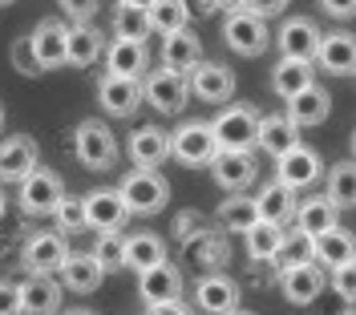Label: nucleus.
Returning <instances> with one entry per match:
<instances>
[{"instance_id": "obj_27", "label": "nucleus", "mask_w": 356, "mask_h": 315, "mask_svg": "<svg viewBox=\"0 0 356 315\" xmlns=\"http://www.w3.org/2000/svg\"><path fill=\"white\" fill-rule=\"evenodd\" d=\"M162 61H166V69H178V73L195 69L202 61L199 37H195L191 28H175V33H166V41H162Z\"/></svg>"}, {"instance_id": "obj_32", "label": "nucleus", "mask_w": 356, "mask_h": 315, "mask_svg": "<svg viewBox=\"0 0 356 315\" xmlns=\"http://www.w3.org/2000/svg\"><path fill=\"white\" fill-rule=\"evenodd\" d=\"M162 259H166V247H162V239H158V235L138 230V235L126 239V267L146 271V267H154V263H162Z\"/></svg>"}, {"instance_id": "obj_17", "label": "nucleus", "mask_w": 356, "mask_h": 315, "mask_svg": "<svg viewBox=\"0 0 356 315\" xmlns=\"http://www.w3.org/2000/svg\"><path fill=\"white\" fill-rule=\"evenodd\" d=\"M65 255H69V247L61 235H33L24 243V267L37 271V275H53V271H61Z\"/></svg>"}, {"instance_id": "obj_48", "label": "nucleus", "mask_w": 356, "mask_h": 315, "mask_svg": "<svg viewBox=\"0 0 356 315\" xmlns=\"http://www.w3.org/2000/svg\"><path fill=\"white\" fill-rule=\"evenodd\" d=\"M150 315H195L186 303H178V299H170V303H150Z\"/></svg>"}, {"instance_id": "obj_5", "label": "nucleus", "mask_w": 356, "mask_h": 315, "mask_svg": "<svg viewBox=\"0 0 356 315\" xmlns=\"http://www.w3.org/2000/svg\"><path fill=\"white\" fill-rule=\"evenodd\" d=\"M142 97H146L158 113H182V110H186V97H191L186 73H178V69L150 73V77H146V85H142Z\"/></svg>"}, {"instance_id": "obj_9", "label": "nucleus", "mask_w": 356, "mask_h": 315, "mask_svg": "<svg viewBox=\"0 0 356 315\" xmlns=\"http://www.w3.org/2000/svg\"><path fill=\"white\" fill-rule=\"evenodd\" d=\"M275 170H280V182L284 186H291V190H300V186H312V182L320 178V154L316 150H308V146H291V150H284V154L275 158Z\"/></svg>"}, {"instance_id": "obj_52", "label": "nucleus", "mask_w": 356, "mask_h": 315, "mask_svg": "<svg viewBox=\"0 0 356 315\" xmlns=\"http://www.w3.org/2000/svg\"><path fill=\"white\" fill-rule=\"evenodd\" d=\"M215 4H222V8H239V0H215Z\"/></svg>"}, {"instance_id": "obj_26", "label": "nucleus", "mask_w": 356, "mask_h": 315, "mask_svg": "<svg viewBox=\"0 0 356 315\" xmlns=\"http://www.w3.org/2000/svg\"><path fill=\"white\" fill-rule=\"evenodd\" d=\"M130 158L134 166H162L170 158V134H162L158 126H142L130 134Z\"/></svg>"}, {"instance_id": "obj_7", "label": "nucleus", "mask_w": 356, "mask_h": 315, "mask_svg": "<svg viewBox=\"0 0 356 315\" xmlns=\"http://www.w3.org/2000/svg\"><path fill=\"white\" fill-rule=\"evenodd\" d=\"M215 150H219V142L211 134V126H202V121H186L178 134H170V154L186 166H207Z\"/></svg>"}, {"instance_id": "obj_22", "label": "nucleus", "mask_w": 356, "mask_h": 315, "mask_svg": "<svg viewBox=\"0 0 356 315\" xmlns=\"http://www.w3.org/2000/svg\"><path fill=\"white\" fill-rule=\"evenodd\" d=\"M97 97H102V105L106 113H118V117H126V113L138 110V101H142V81L138 77H106L102 85H97Z\"/></svg>"}, {"instance_id": "obj_19", "label": "nucleus", "mask_w": 356, "mask_h": 315, "mask_svg": "<svg viewBox=\"0 0 356 315\" xmlns=\"http://www.w3.org/2000/svg\"><path fill=\"white\" fill-rule=\"evenodd\" d=\"M316 61L328 69V73H336V77H348L356 69V41L348 37V33H320V45H316Z\"/></svg>"}, {"instance_id": "obj_43", "label": "nucleus", "mask_w": 356, "mask_h": 315, "mask_svg": "<svg viewBox=\"0 0 356 315\" xmlns=\"http://www.w3.org/2000/svg\"><path fill=\"white\" fill-rule=\"evenodd\" d=\"M239 8H247V12H255V17L271 21V17H280V12L288 8V0H239Z\"/></svg>"}, {"instance_id": "obj_15", "label": "nucleus", "mask_w": 356, "mask_h": 315, "mask_svg": "<svg viewBox=\"0 0 356 315\" xmlns=\"http://www.w3.org/2000/svg\"><path fill=\"white\" fill-rule=\"evenodd\" d=\"M284 295H288L291 303H300V307H308L316 295L328 287V275L316 267V263H296V267H284Z\"/></svg>"}, {"instance_id": "obj_45", "label": "nucleus", "mask_w": 356, "mask_h": 315, "mask_svg": "<svg viewBox=\"0 0 356 315\" xmlns=\"http://www.w3.org/2000/svg\"><path fill=\"white\" fill-rule=\"evenodd\" d=\"M0 315H21V291L8 279H0Z\"/></svg>"}, {"instance_id": "obj_44", "label": "nucleus", "mask_w": 356, "mask_h": 315, "mask_svg": "<svg viewBox=\"0 0 356 315\" xmlns=\"http://www.w3.org/2000/svg\"><path fill=\"white\" fill-rule=\"evenodd\" d=\"M332 287L340 299H353L356 295V275H353V263H344V267H332Z\"/></svg>"}, {"instance_id": "obj_47", "label": "nucleus", "mask_w": 356, "mask_h": 315, "mask_svg": "<svg viewBox=\"0 0 356 315\" xmlns=\"http://www.w3.org/2000/svg\"><path fill=\"white\" fill-rule=\"evenodd\" d=\"M320 8L328 12V17H353V8H356V0H320Z\"/></svg>"}, {"instance_id": "obj_4", "label": "nucleus", "mask_w": 356, "mask_h": 315, "mask_svg": "<svg viewBox=\"0 0 356 315\" xmlns=\"http://www.w3.org/2000/svg\"><path fill=\"white\" fill-rule=\"evenodd\" d=\"M21 210L24 214H53V206L61 203V194H65V182L57 178L53 170H44V166H33L21 182Z\"/></svg>"}, {"instance_id": "obj_50", "label": "nucleus", "mask_w": 356, "mask_h": 315, "mask_svg": "<svg viewBox=\"0 0 356 315\" xmlns=\"http://www.w3.org/2000/svg\"><path fill=\"white\" fill-rule=\"evenodd\" d=\"M65 315H97V312H89V307H73V312H65Z\"/></svg>"}, {"instance_id": "obj_16", "label": "nucleus", "mask_w": 356, "mask_h": 315, "mask_svg": "<svg viewBox=\"0 0 356 315\" xmlns=\"http://www.w3.org/2000/svg\"><path fill=\"white\" fill-rule=\"evenodd\" d=\"M65 24L61 21H41L33 28V37H29V45H33V57H37V65L41 69H57L65 65Z\"/></svg>"}, {"instance_id": "obj_24", "label": "nucleus", "mask_w": 356, "mask_h": 315, "mask_svg": "<svg viewBox=\"0 0 356 315\" xmlns=\"http://www.w3.org/2000/svg\"><path fill=\"white\" fill-rule=\"evenodd\" d=\"M316 45H320V28H316L308 17H291V21L280 28V49H284V57L312 61V57H316Z\"/></svg>"}, {"instance_id": "obj_13", "label": "nucleus", "mask_w": 356, "mask_h": 315, "mask_svg": "<svg viewBox=\"0 0 356 315\" xmlns=\"http://www.w3.org/2000/svg\"><path fill=\"white\" fill-rule=\"evenodd\" d=\"M186 85H191V93H199L202 101H227L235 93V73L227 65L199 61L195 69H186Z\"/></svg>"}, {"instance_id": "obj_10", "label": "nucleus", "mask_w": 356, "mask_h": 315, "mask_svg": "<svg viewBox=\"0 0 356 315\" xmlns=\"http://www.w3.org/2000/svg\"><path fill=\"white\" fill-rule=\"evenodd\" d=\"M328 113H332V97H328V90H320L316 81L304 85L296 97H288V121L296 130H308V126L328 121Z\"/></svg>"}, {"instance_id": "obj_38", "label": "nucleus", "mask_w": 356, "mask_h": 315, "mask_svg": "<svg viewBox=\"0 0 356 315\" xmlns=\"http://www.w3.org/2000/svg\"><path fill=\"white\" fill-rule=\"evenodd\" d=\"M146 33H150L146 8H138V4H118V12H113V37H122V41H146Z\"/></svg>"}, {"instance_id": "obj_56", "label": "nucleus", "mask_w": 356, "mask_h": 315, "mask_svg": "<svg viewBox=\"0 0 356 315\" xmlns=\"http://www.w3.org/2000/svg\"><path fill=\"white\" fill-rule=\"evenodd\" d=\"M0 4H13V0H0Z\"/></svg>"}, {"instance_id": "obj_57", "label": "nucleus", "mask_w": 356, "mask_h": 315, "mask_svg": "<svg viewBox=\"0 0 356 315\" xmlns=\"http://www.w3.org/2000/svg\"><path fill=\"white\" fill-rule=\"evenodd\" d=\"M344 315H353V312H344Z\"/></svg>"}, {"instance_id": "obj_6", "label": "nucleus", "mask_w": 356, "mask_h": 315, "mask_svg": "<svg viewBox=\"0 0 356 315\" xmlns=\"http://www.w3.org/2000/svg\"><path fill=\"white\" fill-rule=\"evenodd\" d=\"M222 37H227V45L235 49L239 57H259L267 49V21L264 17H255V12H231L227 24H222Z\"/></svg>"}, {"instance_id": "obj_20", "label": "nucleus", "mask_w": 356, "mask_h": 315, "mask_svg": "<svg viewBox=\"0 0 356 315\" xmlns=\"http://www.w3.org/2000/svg\"><path fill=\"white\" fill-rule=\"evenodd\" d=\"M353 255H356L353 235L340 230V226H328V230L312 235V259L320 267H344V263H353Z\"/></svg>"}, {"instance_id": "obj_28", "label": "nucleus", "mask_w": 356, "mask_h": 315, "mask_svg": "<svg viewBox=\"0 0 356 315\" xmlns=\"http://www.w3.org/2000/svg\"><path fill=\"white\" fill-rule=\"evenodd\" d=\"M300 142V130L288 121V113L280 117V113H267L259 117V130H255V146H264L271 158H280L284 150H291Z\"/></svg>"}, {"instance_id": "obj_31", "label": "nucleus", "mask_w": 356, "mask_h": 315, "mask_svg": "<svg viewBox=\"0 0 356 315\" xmlns=\"http://www.w3.org/2000/svg\"><path fill=\"white\" fill-rule=\"evenodd\" d=\"M312 85V61H300V57H284L280 65L271 69V90L280 93L284 101L296 97V93Z\"/></svg>"}, {"instance_id": "obj_46", "label": "nucleus", "mask_w": 356, "mask_h": 315, "mask_svg": "<svg viewBox=\"0 0 356 315\" xmlns=\"http://www.w3.org/2000/svg\"><path fill=\"white\" fill-rule=\"evenodd\" d=\"M61 8H65L69 17H77V21H89L97 12V0H61Z\"/></svg>"}, {"instance_id": "obj_35", "label": "nucleus", "mask_w": 356, "mask_h": 315, "mask_svg": "<svg viewBox=\"0 0 356 315\" xmlns=\"http://www.w3.org/2000/svg\"><path fill=\"white\" fill-rule=\"evenodd\" d=\"M146 21H150V28H158L162 37L166 33H175V28H186V8H182V0H150L146 4Z\"/></svg>"}, {"instance_id": "obj_23", "label": "nucleus", "mask_w": 356, "mask_h": 315, "mask_svg": "<svg viewBox=\"0 0 356 315\" xmlns=\"http://www.w3.org/2000/svg\"><path fill=\"white\" fill-rule=\"evenodd\" d=\"M97 57H102V33L89 21H77L65 33V65L86 69V65H93Z\"/></svg>"}, {"instance_id": "obj_54", "label": "nucleus", "mask_w": 356, "mask_h": 315, "mask_svg": "<svg viewBox=\"0 0 356 315\" xmlns=\"http://www.w3.org/2000/svg\"><path fill=\"white\" fill-rule=\"evenodd\" d=\"M0 219H4V190H0Z\"/></svg>"}, {"instance_id": "obj_25", "label": "nucleus", "mask_w": 356, "mask_h": 315, "mask_svg": "<svg viewBox=\"0 0 356 315\" xmlns=\"http://www.w3.org/2000/svg\"><path fill=\"white\" fill-rule=\"evenodd\" d=\"M255 214L264 219V223H288L291 214H296V190L284 186V182H267L264 190H259V198H255Z\"/></svg>"}, {"instance_id": "obj_3", "label": "nucleus", "mask_w": 356, "mask_h": 315, "mask_svg": "<svg viewBox=\"0 0 356 315\" xmlns=\"http://www.w3.org/2000/svg\"><path fill=\"white\" fill-rule=\"evenodd\" d=\"M255 130H259V113L251 105H231L211 121V134L219 142V150H251Z\"/></svg>"}, {"instance_id": "obj_41", "label": "nucleus", "mask_w": 356, "mask_h": 315, "mask_svg": "<svg viewBox=\"0 0 356 315\" xmlns=\"http://www.w3.org/2000/svg\"><path fill=\"white\" fill-rule=\"evenodd\" d=\"M53 214H57V226H61V230H81V226H86V203H81V198L61 194V203L53 206Z\"/></svg>"}, {"instance_id": "obj_36", "label": "nucleus", "mask_w": 356, "mask_h": 315, "mask_svg": "<svg viewBox=\"0 0 356 315\" xmlns=\"http://www.w3.org/2000/svg\"><path fill=\"white\" fill-rule=\"evenodd\" d=\"M255 219H259V214H255V198H243V190H235V194L219 206V223L227 226V230H235V235H243Z\"/></svg>"}, {"instance_id": "obj_40", "label": "nucleus", "mask_w": 356, "mask_h": 315, "mask_svg": "<svg viewBox=\"0 0 356 315\" xmlns=\"http://www.w3.org/2000/svg\"><path fill=\"white\" fill-rule=\"evenodd\" d=\"M275 259H280L284 267H296V263H316V259H312V235H304V230L284 235V243H280V250H275Z\"/></svg>"}, {"instance_id": "obj_21", "label": "nucleus", "mask_w": 356, "mask_h": 315, "mask_svg": "<svg viewBox=\"0 0 356 315\" xmlns=\"http://www.w3.org/2000/svg\"><path fill=\"white\" fill-rule=\"evenodd\" d=\"M37 166V146L33 137H4L0 142V182H21Z\"/></svg>"}, {"instance_id": "obj_51", "label": "nucleus", "mask_w": 356, "mask_h": 315, "mask_svg": "<svg viewBox=\"0 0 356 315\" xmlns=\"http://www.w3.org/2000/svg\"><path fill=\"white\" fill-rule=\"evenodd\" d=\"M118 4H138V8H146L150 0H118Z\"/></svg>"}, {"instance_id": "obj_42", "label": "nucleus", "mask_w": 356, "mask_h": 315, "mask_svg": "<svg viewBox=\"0 0 356 315\" xmlns=\"http://www.w3.org/2000/svg\"><path fill=\"white\" fill-rule=\"evenodd\" d=\"M13 65H17V73H24V77H37L41 73V65H37V57H33V45H29V37H21V41H13Z\"/></svg>"}, {"instance_id": "obj_1", "label": "nucleus", "mask_w": 356, "mask_h": 315, "mask_svg": "<svg viewBox=\"0 0 356 315\" xmlns=\"http://www.w3.org/2000/svg\"><path fill=\"white\" fill-rule=\"evenodd\" d=\"M122 203H126V210L130 214H158L162 206L170 203V186H166V178L158 174L154 166H142V170H134L130 178L122 182Z\"/></svg>"}, {"instance_id": "obj_14", "label": "nucleus", "mask_w": 356, "mask_h": 315, "mask_svg": "<svg viewBox=\"0 0 356 315\" xmlns=\"http://www.w3.org/2000/svg\"><path fill=\"white\" fill-rule=\"evenodd\" d=\"M81 203H86V226H93V230H118L130 219V210H126L118 190H93Z\"/></svg>"}, {"instance_id": "obj_29", "label": "nucleus", "mask_w": 356, "mask_h": 315, "mask_svg": "<svg viewBox=\"0 0 356 315\" xmlns=\"http://www.w3.org/2000/svg\"><path fill=\"white\" fill-rule=\"evenodd\" d=\"M102 275H106V271L93 263V255H65V263H61V279H65L69 291H77V295L97 291Z\"/></svg>"}, {"instance_id": "obj_30", "label": "nucleus", "mask_w": 356, "mask_h": 315, "mask_svg": "<svg viewBox=\"0 0 356 315\" xmlns=\"http://www.w3.org/2000/svg\"><path fill=\"white\" fill-rule=\"evenodd\" d=\"M106 65H110L113 77H142L146 73V45L118 37L110 45V53H106Z\"/></svg>"}, {"instance_id": "obj_55", "label": "nucleus", "mask_w": 356, "mask_h": 315, "mask_svg": "<svg viewBox=\"0 0 356 315\" xmlns=\"http://www.w3.org/2000/svg\"><path fill=\"white\" fill-rule=\"evenodd\" d=\"M0 126H4V110H0Z\"/></svg>"}, {"instance_id": "obj_49", "label": "nucleus", "mask_w": 356, "mask_h": 315, "mask_svg": "<svg viewBox=\"0 0 356 315\" xmlns=\"http://www.w3.org/2000/svg\"><path fill=\"white\" fill-rule=\"evenodd\" d=\"M182 8H186V17H207V12H215V0H182Z\"/></svg>"}, {"instance_id": "obj_2", "label": "nucleus", "mask_w": 356, "mask_h": 315, "mask_svg": "<svg viewBox=\"0 0 356 315\" xmlns=\"http://www.w3.org/2000/svg\"><path fill=\"white\" fill-rule=\"evenodd\" d=\"M73 154L86 170H110L118 162V142L106 130V121H81L73 134Z\"/></svg>"}, {"instance_id": "obj_12", "label": "nucleus", "mask_w": 356, "mask_h": 315, "mask_svg": "<svg viewBox=\"0 0 356 315\" xmlns=\"http://www.w3.org/2000/svg\"><path fill=\"white\" fill-rule=\"evenodd\" d=\"M21 291V315H53L61 312V287L53 283V275H29L24 283H17Z\"/></svg>"}, {"instance_id": "obj_11", "label": "nucleus", "mask_w": 356, "mask_h": 315, "mask_svg": "<svg viewBox=\"0 0 356 315\" xmlns=\"http://www.w3.org/2000/svg\"><path fill=\"white\" fill-rule=\"evenodd\" d=\"M138 291L146 299V307H150V303H170V299L182 295V275H178V267H170V263L162 259L154 267L138 271Z\"/></svg>"}, {"instance_id": "obj_18", "label": "nucleus", "mask_w": 356, "mask_h": 315, "mask_svg": "<svg viewBox=\"0 0 356 315\" xmlns=\"http://www.w3.org/2000/svg\"><path fill=\"white\" fill-rule=\"evenodd\" d=\"M195 299L207 315H227L239 307V287L227 275H202L199 287H195Z\"/></svg>"}, {"instance_id": "obj_8", "label": "nucleus", "mask_w": 356, "mask_h": 315, "mask_svg": "<svg viewBox=\"0 0 356 315\" xmlns=\"http://www.w3.org/2000/svg\"><path fill=\"white\" fill-rule=\"evenodd\" d=\"M211 166V174L219 182L222 190H247L251 182H255V154L251 150H215V158L207 162Z\"/></svg>"}, {"instance_id": "obj_37", "label": "nucleus", "mask_w": 356, "mask_h": 315, "mask_svg": "<svg viewBox=\"0 0 356 315\" xmlns=\"http://www.w3.org/2000/svg\"><path fill=\"white\" fill-rule=\"evenodd\" d=\"M324 198H328L336 210H344V206L356 203V170H353V162L332 166V174H328V194H324Z\"/></svg>"}, {"instance_id": "obj_33", "label": "nucleus", "mask_w": 356, "mask_h": 315, "mask_svg": "<svg viewBox=\"0 0 356 315\" xmlns=\"http://www.w3.org/2000/svg\"><path fill=\"white\" fill-rule=\"evenodd\" d=\"M247 239V255L255 259V263H264V259H275V250H280V243H284V230L275 223H264V219H255V223L243 230Z\"/></svg>"}, {"instance_id": "obj_34", "label": "nucleus", "mask_w": 356, "mask_h": 315, "mask_svg": "<svg viewBox=\"0 0 356 315\" xmlns=\"http://www.w3.org/2000/svg\"><path fill=\"white\" fill-rule=\"evenodd\" d=\"M291 219H300V230L304 235H320V230L336 226V206L328 198H308V203H296V214Z\"/></svg>"}, {"instance_id": "obj_53", "label": "nucleus", "mask_w": 356, "mask_h": 315, "mask_svg": "<svg viewBox=\"0 0 356 315\" xmlns=\"http://www.w3.org/2000/svg\"><path fill=\"white\" fill-rule=\"evenodd\" d=\"M227 315H255V312H243V307H235V312H227Z\"/></svg>"}, {"instance_id": "obj_39", "label": "nucleus", "mask_w": 356, "mask_h": 315, "mask_svg": "<svg viewBox=\"0 0 356 315\" xmlns=\"http://www.w3.org/2000/svg\"><path fill=\"white\" fill-rule=\"evenodd\" d=\"M93 263L102 271H122L126 267V239L113 235V230H102V239L93 247Z\"/></svg>"}]
</instances>
